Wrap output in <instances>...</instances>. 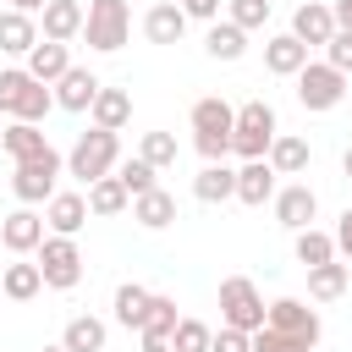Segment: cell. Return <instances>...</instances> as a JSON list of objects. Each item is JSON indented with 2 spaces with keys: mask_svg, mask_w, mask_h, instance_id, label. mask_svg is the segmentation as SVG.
Instances as JSON below:
<instances>
[{
  "mask_svg": "<svg viewBox=\"0 0 352 352\" xmlns=\"http://www.w3.org/2000/svg\"><path fill=\"white\" fill-rule=\"evenodd\" d=\"M50 110H55L50 82H38L28 66H6L0 72V116H11V121H44Z\"/></svg>",
  "mask_w": 352,
  "mask_h": 352,
  "instance_id": "obj_1",
  "label": "cell"
},
{
  "mask_svg": "<svg viewBox=\"0 0 352 352\" xmlns=\"http://www.w3.org/2000/svg\"><path fill=\"white\" fill-rule=\"evenodd\" d=\"M116 160H121V138L104 132V126H94V132H82V138L72 143V154H66V176H77V182L88 187V182L110 176Z\"/></svg>",
  "mask_w": 352,
  "mask_h": 352,
  "instance_id": "obj_2",
  "label": "cell"
},
{
  "mask_svg": "<svg viewBox=\"0 0 352 352\" xmlns=\"http://www.w3.org/2000/svg\"><path fill=\"white\" fill-rule=\"evenodd\" d=\"M231 121H236V110L226 99H198L192 104V143H198L204 165L231 154Z\"/></svg>",
  "mask_w": 352,
  "mask_h": 352,
  "instance_id": "obj_3",
  "label": "cell"
},
{
  "mask_svg": "<svg viewBox=\"0 0 352 352\" xmlns=\"http://www.w3.org/2000/svg\"><path fill=\"white\" fill-rule=\"evenodd\" d=\"M275 110L264 104V99H248L242 110H236V121H231V154H242V160H264L270 154V143H275Z\"/></svg>",
  "mask_w": 352,
  "mask_h": 352,
  "instance_id": "obj_4",
  "label": "cell"
},
{
  "mask_svg": "<svg viewBox=\"0 0 352 352\" xmlns=\"http://www.w3.org/2000/svg\"><path fill=\"white\" fill-rule=\"evenodd\" d=\"M82 38H88L99 55L121 50V44L132 38V11H126V0H88V11H82Z\"/></svg>",
  "mask_w": 352,
  "mask_h": 352,
  "instance_id": "obj_5",
  "label": "cell"
},
{
  "mask_svg": "<svg viewBox=\"0 0 352 352\" xmlns=\"http://www.w3.org/2000/svg\"><path fill=\"white\" fill-rule=\"evenodd\" d=\"M60 170H66V160H60L55 148H44V154H33V160H16V170H11V192H16L22 204H44V198L55 192Z\"/></svg>",
  "mask_w": 352,
  "mask_h": 352,
  "instance_id": "obj_6",
  "label": "cell"
},
{
  "mask_svg": "<svg viewBox=\"0 0 352 352\" xmlns=\"http://www.w3.org/2000/svg\"><path fill=\"white\" fill-rule=\"evenodd\" d=\"M38 275L50 292H72L82 280V248L72 236H44L38 242Z\"/></svg>",
  "mask_w": 352,
  "mask_h": 352,
  "instance_id": "obj_7",
  "label": "cell"
},
{
  "mask_svg": "<svg viewBox=\"0 0 352 352\" xmlns=\"http://www.w3.org/2000/svg\"><path fill=\"white\" fill-rule=\"evenodd\" d=\"M297 99L302 110H336L346 99V72H336L330 60H308L297 72Z\"/></svg>",
  "mask_w": 352,
  "mask_h": 352,
  "instance_id": "obj_8",
  "label": "cell"
},
{
  "mask_svg": "<svg viewBox=\"0 0 352 352\" xmlns=\"http://www.w3.org/2000/svg\"><path fill=\"white\" fill-rule=\"evenodd\" d=\"M220 319H226L231 330H248V336L264 324V297H258V286H253L248 275L220 280Z\"/></svg>",
  "mask_w": 352,
  "mask_h": 352,
  "instance_id": "obj_9",
  "label": "cell"
},
{
  "mask_svg": "<svg viewBox=\"0 0 352 352\" xmlns=\"http://www.w3.org/2000/svg\"><path fill=\"white\" fill-rule=\"evenodd\" d=\"M264 324H270V330H286V336H302L308 346H319V336H324L319 314H314L302 297H275V302L264 308Z\"/></svg>",
  "mask_w": 352,
  "mask_h": 352,
  "instance_id": "obj_10",
  "label": "cell"
},
{
  "mask_svg": "<svg viewBox=\"0 0 352 352\" xmlns=\"http://www.w3.org/2000/svg\"><path fill=\"white\" fill-rule=\"evenodd\" d=\"M275 220L286 226V231H302V226H314V214H319V192L308 187V182H292V187H275Z\"/></svg>",
  "mask_w": 352,
  "mask_h": 352,
  "instance_id": "obj_11",
  "label": "cell"
},
{
  "mask_svg": "<svg viewBox=\"0 0 352 352\" xmlns=\"http://www.w3.org/2000/svg\"><path fill=\"white\" fill-rule=\"evenodd\" d=\"M38 242H44V214H33V204H22L0 220V248L6 253H38Z\"/></svg>",
  "mask_w": 352,
  "mask_h": 352,
  "instance_id": "obj_12",
  "label": "cell"
},
{
  "mask_svg": "<svg viewBox=\"0 0 352 352\" xmlns=\"http://www.w3.org/2000/svg\"><path fill=\"white\" fill-rule=\"evenodd\" d=\"M50 94H55V104H60V110L82 116V110L94 104V94H99V77H94L88 66H66V72L50 82Z\"/></svg>",
  "mask_w": 352,
  "mask_h": 352,
  "instance_id": "obj_13",
  "label": "cell"
},
{
  "mask_svg": "<svg viewBox=\"0 0 352 352\" xmlns=\"http://www.w3.org/2000/svg\"><path fill=\"white\" fill-rule=\"evenodd\" d=\"M44 226H50L55 236H77V231L88 226V198H82V192H50V198H44Z\"/></svg>",
  "mask_w": 352,
  "mask_h": 352,
  "instance_id": "obj_14",
  "label": "cell"
},
{
  "mask_svg": "<svg viewBox=\"0 0 352 352\" xmlns=\"http://www.w3.org/2000/svg\"><path fill=\"white\" fill-rule=\"evenodd\" d=\"M182 33H187V11L176 0L148 6V16H143V38L148 44H182Z\"/></svg>",
  "mask_w": 352,
  "mask_h": 352,
  "instance_id": "obj_15",
  "label": "cell"
},
{
  "mask_svg": "<svg viewBox=\"0 0 352 352\" xmlns=\"http://www.w3.org/2000/svg\"><path fill=\"white\" fill-rule=\"evenodd\" d=\"M264 66H270L275 77H297V72L308 66V44H302L297 33H275V38L264 44Z\"/></svg>",
  "mask_w": 352,
  "mask_h": 352,
  "instance_id": "obj_16",
  "label": "cell"
},
{
  "mask_svg": "<svg viewBox=\"0 0 352 352\" xmlns=\"http://www.w3.org/2000/svg\"><path fill=\"white\" fill-rule=\"evenodd\" d=\"M88 116H94V126H104V132H121V126L132 121V94H126V88H104V82H99V94H94Z\"/></svg>",
  "mask_w": 352,
  "mask_h": 352,
  "instance_id": "obj_17",
  "label": "cell"
},
{
  "mask_svg": "<svg viewBox=\"0 0 352 352\" xmlns=\"http://www.w3.org/2000/svg\"><path fill=\"white\" fill-rule=\"evenodd\" d=\"M270 170L275 176H302L308 170V160H314V148H308V138H292V132H275V143H270Z\"/></svg>",
  "mask_w": 352,
  "mask_h": 352,
  "instance_id": "obj_18",
  "label": "cell"
},
{
  "mask_svg": "<svg viewBox=\"0 0 352 352\" xmlns=\"http://www.w3.org/2000/svg\"><path fill=\"white\" fill-rule=\"evenodd\" d=\"M192 198H198V204H226V198H236V170H231L226 160H209V165L192 176Z\"/></svg>",
  "mask_w": 352,
  "mask_h": 352,
  "instance_id": "obj_19",
  "label": "cell"
},
{
  "mask_svg": "<svg viewBox=\"0 0 352 352\" xmlns=\"http://www.w3.org/2000/svg\"><path fill=\"white\" fill-rule=\"evenodd\" d=\"M236 198L253 204V209L275 198V170H270V160H242V165H236Z\"/></svg>",
  "mask_w": 352,
  "mask_h": 352,
  "instance_id": "obj_20",
  "label": "cell"
},
{
  "mask_svg": "<svg viewBox=\"0 0 352 352\" xmlns=\"http://www.w3.org/2000/svg\"><path fill=\"white\" fill-rule=\"evenodd\" d=\"M292 33L314 50V44H324L330 33H336V16H330V6H319V0H302L297 11H292Z\"/></svg>",
  "mask_w": 352,
  "mask_h": 352,
  "instance_id": "obj_21",
  "label": "cell"
},
{
  "mask_svg": "<svg viewBox=\"0 0 352 352\" xmlns=\"http://www.w3.org/2000/svg\"><path fill=\"white\" fill-rule=\"evenodd\" d=\"M88 214H99V220H110V214H121V209H132V192L121 187V176L110 170V176H99V182H88Z\"/></svg>",
  "mask_w": 352,
  "mask_h": 352,
  "instance_id": "obj_22",
  "label": "cell"
},
{
  "mask_svg": "<svg viewBox=\"0 0 352 352\" xmlns=\"http://www.w3.org/2000/svg\"><path fill=\"white\" fill-rule=\"evenodd\" d=\"M132 220H138L143 231H165V226L176 220V198H170L165 187H148V192L132 198Z\"/></svg>",
  "mask_w": 352,
  "mask_h": 352,
  "instance_id": "obj_23",
  "label": "cell"
},
{
  "mask_svg": "<svg viewBox=\"0 0 352 352\" xmlns=\"http://www.w3.org/2000/svg\"><path fill=\"white\" fill-rule=\"evenodd\" d=\"M77 33H82V0H44V33H38V38L66 44V38H77Z\"/></svg>",
  "mask_w": 352,
  "mask_h": 352,
  "instance_id": "obj_24",
  "label": "cell"
},
{
  "mask_svg": "<svg viewBox=\"0 0 352 352\" xmlns=\"http://www.w3.org/2000/svg\"><path fill=\"white\" fill-rule=\"evenodd\" d=\"M104 341H110V330H104V319H94V314L66 319V330H60V346H66V352H104Z\"/></svg>",
  "mask_w": 352,
  "mask_h": 352,
  "instance_id": "obj_25",
  "label": "cell"
},
{
  "mask_svg": "<svg viewBox=\"0 0 352 352\" xmlns=\"http://www.w3.org/2000/svg\"><path fill=\"white\" fill-rule=\"evenodd\" d=\"M33 44H38V22H33L28 11H16V6L0 11V50H6V55H28Z\"/></svg>",
  "mask_w": 352,
  "mask_h": 352,
  "instance_id": "obj_26",
  "label": "cell"
},
{
  "mask_svg": "<svg viewBox=\"0 0 352 352\" xmlns=\"http://www.w3.org/2000/svg\"><path fill=\"white\" fill-rule=\"evenodd\" d=\"M204 50H209L214 60H242V55H248V33H242L231 16H226V22L214 16V22H209V33H204Z\"/></svg>",
  "mask_w": 352,
  "mask_h": 352,
  "instance_id": "obj_27",
  "label": "cell"
},
{
  "mask_svg": "<svg viewBox=\"0 0 352 352\" xmlns=\"http://www.w3.org/2000/svg\"><path fill=\"white\" fill-rule=\"evenodd\" d=\"M0 148L11 160H33V154L50 148V138L38 132V121H11V126H0Z\"/></svg>",
  "mask_w": 352,
  "mask_h": 352,
  "instance_id": "obj_28",
  "label": "cell"
},
{
  "mask_svg": "<svg viewBox=\"0 0 352 352\" xmlns=\"http://www.w3.org/2000/svg\"><path fill=\"white\" fill-rule=\"evenodd\" d=\"M66 66H72V50H66V44H55V38H38V44L28 50V72H33L38 82H55Z\"/></svg>",
  "mask_w": 352,
  "mask_h": 352,
  "instance_id": "obj_29",
  "label": "cell"
},
{
  "mask_svg": "<svg viewBox=\"0 0 352 352\" xmlns=\"http://www.w3.org/2000/svg\"><path fill=\"white\" fill-rule=\"evenodd\" d=\"M38 292H44L38 264H6V270H0V297H11V302H33Z\"/></svg>",
  "mask_w": 352,
  "mask_h": 352,
  "instance_id": "obj_30",
  "label": "cell"
},
{
  "mask_svg": "<svg viewBox=\"0 0 352 352\" xmlns=\"http://www.w3.org/2000/svg\"><path fill=\"white\" fill-rule=\"evenodd\" d=\"M346 280H352V264H336V258L330 264H314L308 270V297L314 302H336L346 292Z\"/></svg>",
  "mask_w": 352,
  "mask_h": 352,
  "instance_id": "obj_31",
  "label": "cell"
},
{
  "mask_svg": "<svg viewBox=\"0 0 352 352\" xmlns=\"http://www.w3.org/2000/svg\"><path fill=\"white\" fill-rule=\"evenodd\" d=\"M292 248H297V264H302V270H314V264H330V258H336V236H330V231H314V226H302Z\"/></svg>",
  "mask_w": 352,
  "mask_h": 352,
  "instance_id": "obj_32",
  "label": "cell"
},
{
  "mask_svg": "<svg viewBox=\"0 0 352 352\" xmlns=\"http://www.w3.org/2000/svg\"><path fill=\"white\" fill-rule=\"evenodd\" d=\"M148 297L154 292H143V286H116V324H126V330H143V319H148Z\"/></svg>",
  "mask_w": 352,
  "mask_h": 352,
  "instance_id": "obj_33",
  "label": "cell"
},
{
  "mask_svg": "<svg viewBox=\"0 0 352 352\" xmlns=\"http://www.w3.org/2000/svg\"><path fill=\"white\" fill-rule=\"evenodd\" d=\"M116 176H121V187H126L132 198H138V192H148V187H160V182H154L160 170H154L143 154H132V160H116Z\"/></svg>",
  "mask_w": 352,
  "mask_h": 352,
  "instance_id": "obj_34",
  "label": "cell"
},
{
  "mask_svg": "<svg viewBox=\"0 0 352 352\" xmlns=\"http://www.w3.org/2000/svg\"><path fill=\"white\" fill-rule=\"evenodd\" d=\"M209 324L204 319H176V330H170V352H209Z\"/></svg>",
  "mask_w": 352,
  "mask_h": 352,
  "instance_id": "obj_35",
  "label": "cell"
},
{
  "mask_svg": "<svg viewBox=\"0 0 352 352\" xmlns=\"http://www.w3.org/2000/svg\"><path fill=\"white\" fill-rule=\"evenodd\" d=\"M248 341H253V352H314L302 336H286V330H270V324H258Z\"/></svg>",
  "mask_w": 352,
  "mask_h": 352,
  "instance_id": "obj_36",
  "label": "cell"
},
{
  "mask_svg": "<svg viewBox=\"0 0 352 352\" xmlns=\"http://www.w3.org/2000/svg\"><path fill=\"white\" fill-rule=\"evenodd\" d=\"M138 154H143L154 170H165V165H176V138H170V132H143Z\"/></svg>",
  "mask_w": 352,
  "mask_h": 352,
  "instance_id": "obj_37",
  "label": "cell"
},
{
  "mask_svg": "<svg viewBox=\"0 0 352 352\" xmlns=\"http://www.w3.org/2000/svg\"><path fill=\"white\" fill-rule=\"evenodd\" d=\"M176 319H182V314H176V297L154 292V297H148V319H143V330H160V336H170V330H176Z\"/></svg>",
  "mask_w": 352,
  "mask_h": 352,
  "instance_id": "obj_38",
  "label": "cell"
},
{
  "mask_svg": "<svg viewBox=\"0 0 352 352\" xmlns=\"http://www.w3.org/2000/svg\"><path fill=\"white\" fill-rule=\"evenodd\" d=\"M231 22H236L242 33L264 28V22H270V0H231Z\"/></svg>",
  "mask_w": 352,
  "mask_h": 352,
  "instance_id": "obj_39",
  "label": "cell"
},
{
  "mask_svg": "<svg viewBox=\"0 0 352 352\" xmlns=\"http://www.w3.org/2000/svg\"><path fill=\"white\" fill-rule=\"evenodd\" d=\"M324 60H330L336 72H346V77H352V28H336V33L324 38Z\"/></svg>",
  "mask_w": 352,
  "mask_h": 352,
  "instance_id": "obj_40",
  "label": "cell"
},
{
  "mask_svg": "<svg viewBox=\"0 0 352 352\" xmlns=\"http://www.w3.org/2000/svg\"><path fill=\"white\" fill-rule=\"evenodd\" d=\"M209 352H253V341H248V330H220V336H209Z\"/></svg>",
  "mask_w": 352,
  "mask_h": 352,
  "instance_id": "obj_41",
  "label": "cell"
},
{
  "mask_svg": "<svg viewBox=\"0 0 352 352\" xmlns=\"http://www.w3.org/2000/svg\"><path fill=\"white\" fill-rule=\"evenodd\" d=\"M330 236H336V258H346V264H352V209H341V220H336V231H330Z\"/></svg>",
  "mask_w": 352,
  "mask_h": 352,
  "instance_id": "obj_42",
  "label": "cell"
},
{
  "mask_svg": "<svg viewBox=\"0 0 352 352\" xmlns=\"http://www.w3.org/2000/svg\"><path fill=\"white\" fill-rule=\"evenodd\" d=\"M182 11H187V22L198 16V22H214L220 16V0H182Z\"/></svg>",
  "mask_w": 352,
  "mask_h": 352,
  "instance_id": "obj_43",
  "label": "cell"
},
{
  "mask_svg": "<svg viewBox=\"0 0 352 352\" xmlns=\"http://www.w3.org/2000/svg\"><path fill=\"white\" fill-rule=\"evenodd\" d=\"M143 336V352H170V336H160V330H138Z\"/></svg>",
  "mask_w": 352,
  "mask_h": 352,
  "instance_id": "obj_44",
  "label": "cell"
},
{
  "mask_svg": "<svg viewBox=\"0 0 352 352\" xmlns=\"http://www.w3.org/2000/svg\"><path fill=\"white\" fill-rule=\"evenodd\" d=\"M330 16H336V28H352V0H336Z\"/></svg>",
  "mask_w": 352,
  "mask_h": 352,
  "instance_id": "obj_45",
  "label": "cell"
},
{
  "mask_svg": "<svg viewBox=\"0 0 352 352\" xmlns=\"http://www.w3.org/2000/svg\"><path fill=\"white\" fill-rule=\"evenodd\" d=\"M11 6H16V11H28V16H33V11H44V0H11Z\"/></svg>",
  "mask_w": 352,
  "mask_h": 352,
  "instance_id": "obj_46",
  "label": "cell"
},
{
  "mask_svg": "<svg viewBox=\"0 0 352 352\" xmlns=\"http://www.w3.org/2000/svg\"><path fill=\"white\" fill-rule=\"evenodd\" d=\"M341 170H346V182H352V143H346V154H341Z\"/></svg>",
  "mask_w": 352,
  "mask_h": 352,
  "instance_id": "obj_47",
  "label": "cell"
},
{
  "mask_svg": "<svg viewBox=\"0 0 352 352\" xmlns=\"http://www.w3.org/2000/svg\"><path fill=\"white\" fill-rule=\"evenodd\" d=\"M38 352H66V346H38Z\"/></svg>",
  "mask_w": 352,
  "mask_h": 352,
  "instance_id": "obj_48",
  "label": "cell"
},
{
  "mask_svg": "<svg viewBox=\"0 0 352 352\" xmlns=\"http://www.w3.org/2000/svg\"><path fill=\"white\" fill-rule=\"evenodd\" d=\"M0 270H6V264H0Z\"/></svg>",
  "mask_w": 352,
  "mask_h": 352,
  "instance_id": "obj_49",
  "label": "cell"
}]
</instances>
